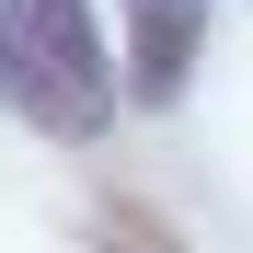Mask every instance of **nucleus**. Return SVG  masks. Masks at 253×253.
Wrapping results in <instances>:
<instances>
[{
    "instance_id": "obj_1",
    "label": "nucleus",
    "mask_w": 253,
    "mask_h": 253,
    "mask_svg": "<svg viewBox=\"0 0 253 253\" xmlns=\"http://www.w3.org/2000/svg\"><path fill=\"white\" fill-rule=\"evenodd\" d=\"M0 115L46 138H92L115 115V58L92 0H0Z\"/></svg>"
},
{
    "instance_id": "obj_2",
    "label": "nucleus",
    "mask_w": 253,
    "mask_h": 253,
    "mask_svg": "<svg viewBox=\"0 0 253 253\" xmlns=\"http://www.w3.org/2000/svg\"><path fill=\"white\" fill-rule=\"evenodd\" d=\"M196 0H126V92L138 104H173L196 81Z\"/></svg>"
}]
</instances>
